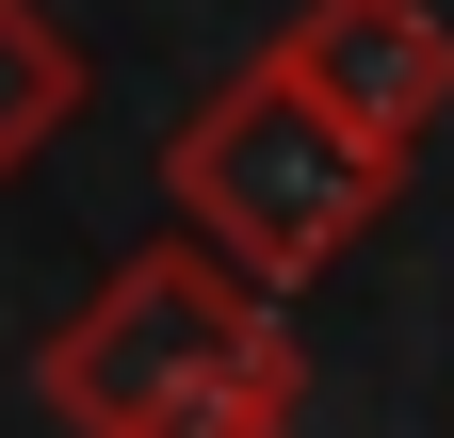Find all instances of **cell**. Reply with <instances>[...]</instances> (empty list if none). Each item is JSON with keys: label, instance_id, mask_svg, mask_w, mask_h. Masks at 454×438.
<instances>
[{"label": "cell", "instance_id": "obj_1", "mask_svg": "<svg viewBox=\"0 0 454 438\" xmlns=\"http://www.w3.org/2000/svg\"><path fill=\"white\" fill-rule=\"evenodd\" d=\"M33 406L66 438H293L309 422L293 293L227 277L195 228H162L33 341Z\"/></svg>", "mask_w": 454, "mask_h": 438}, {"label": "cell", "instance_id": "obj_2", "mask_svg": "<svg viewBox=\"0 0 454 438\" xmlns=\"http://www.w3.org/2000/svg\"><path fill=\"white\" fill-rule=\"evenodd\" d=\"M389 195H406V162L357 146L276 49H260L244 82H211L195 114L162 130V211H179L227 277H260V293H309L325 260H357Z\"/></svg>", "mask_w": 454, "mask_h": 438}, {"label": "cell", "instance_id": "obj_3", "mask_svg": "<svg viewBox=\"0 0 454 438\" xmlns=\"http://www.w3.org/2000/svg\"><path fill=\"white\" fill-rule=\"evenodd\" d=\"M276 66L357 146H389V162H422V130L454 114V17L438 0H293L276 17Z\"/></svg>", "mask_w": 454, "mask_h": 438}, {"label": "cell", "instance_id": "obj_4", "mask_svg": "<svg viewBox=\"0 0 454 438\" xmlns=\"http://www.w3.org/2000/svg\"><path fill=\"white\" fill-rule=\"evenodd\" d=\"M98 98V66H82V33L49 17V0H0V179H33L49 146H66V114Z\"/></svg>", "mask_w": 454, "mask_h": 438}]
</instances>
